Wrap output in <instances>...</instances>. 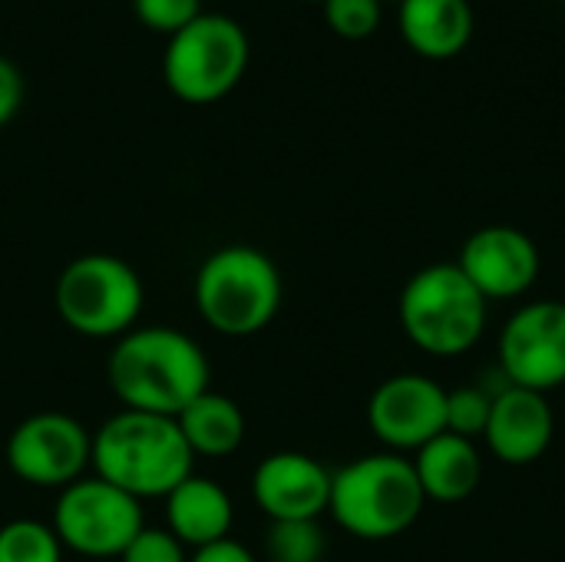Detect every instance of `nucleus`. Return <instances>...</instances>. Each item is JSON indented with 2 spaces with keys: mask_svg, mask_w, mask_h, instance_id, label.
<instances>
[{
  "mask_svg": "<svg viewBox=\"0 0 565 562\" xmlns=\"http://www.w3.org/2000/svg\"><path fill=\"white\" fill-rule=\"evenodd\" d=\"M109 388L126 411L179 417L209 391V358L175 328H132L109 354Z\"/></svg>",
  "mask_w": 565,
  "mask_h": 562,
  "instance_id": "obj_1",
  "label": "nucleus"
},
{
  "mask_svg": "<svg viewBox=\"0 0 565 562\" xmlns=\"http://www.w3.org/2000/svg\"><path fill=\"white\" fill-rule=\"evenodd\" d=\"M192 450L175 417L119 411L93 434L96 477L126 490L136 500L169 497L185 477H192Z\"/></svg>",
  "mask_w": 565,
  "mask_h": 562,
  "instance_id": "obj_2",
  "label": "nucleus"
},
{
  "mask_svg": "<svg viewBox=\"0 0 565 562\" xmlns=\"http://www.w3.org/2000/svg\"><path fill=\"white\" fill-rule=\"evenodd\" d=\"M424 487L411 457L371 454L331 474V517L358 540H394L424 513Z\"/></svg>",
  "mask_w": 565,
  "mask_h": 562,
  "instance_id": "obj_3",
  "label": "nucleus"
},
{
  "mask_svg": "<svg viewBox=\"0 0 565 562\" xmlns=\"http://www.w3.org/2000/svg\"><path fill=\"white\" fill-rule=\"evenodd\" d=\"M490 301L457 262L420 268L401 291V328L430 358H460L487 331Z\"/></svg>",
  "mask_w": 565,
  "mask_h": 562,
  "instance_id": "obj_4",
  "label": "nucleus"
},
{
  "mask_svg": "<svg viewBox=\"0 0 565 562\" xmlns=\"http://www.w3.org/2000/svg\"><path fill=\"white\" fill-rule=\"evenodd\" d=\"M278 305L281 275L275 262L252 245L212 252L195 275V308L218 335H255L271 325Z\"/></svg>",
  "mask_w": 565,
  "mask_h": 562,
  "instance_id": "obj_5",
  "label": "nucleus"
},
{
  "mask_svg": "<svg viewBox=\"0 0 565 562\" xmlns=\"http://www.w3.org/2000/svg\"><path fill=\"white\" fill-rule=\"evenodd\" d=\"M248 66V33L228 13L202 10L175 30L162 53L166 86L185 103H215L238 86Z\"/></svg>",
  "mask_w": 565,
  "mask_h": 562,
  "instance_id": "obj_6",
  "label": "nucleus"
},
{
  "mask_svg": "<svg viewBox=\"0 0 565 562\" xmlns=\"http://www.w3.org/2000/svg\"><path fill=\"white\" fill-rule=\"evenodd\" d=\"M53 301L66 328L86 338H116L132 331L142 311V282L116 255H83L60 272Z\"/></svg>",
  "mask_w": 565,
  "mask_h": 562,
  "instance_id": "obj_7",
  "label": "nucleus"
},
{
  "mask_svg": "<svg viewBox=\"0 0 565 562\" xmlns=\"http://www.w3.org/2000/svg\"><path fill=\"white\" fill-rule=\"evenodd\" d=\"M142 527L146 523L139 500L106 484L103 477H79L76 484L63 487L53 510V533L60 537V543L93 560H119Z\"/></svg>",
  "mask_w": 565,
  "mask_h": 562,
  "instance_id": "obj_8",
  "label": "nucleus"
},
{
  "mask_svg": "<svg viewBox=\"0 0 565 562\" xmlns=\"http://www.w3.org/2000/svg\"><path fill=\"white\" fill-rule=\"evenodd\" d=\"M93 464V437L70 414H33L7 441V467L30 487L63 490Z\"/></svg>",
  "mask_w": 565,
  "mask_h": 562,
  "instance_id": "obj_9",
  "label": "nucleus"
},
{
  "mask_svg": "<svg viewBox=\"0 0 565 562\" xmlns=\"http://www.w3.org/2000/svg\"><path fill=\"white\" fill-rule=\"evenodd\" d=\"M500 371L507 384L546 394L565 384V305L530 301L500 331Z\"/></svg>",
  "mask_w": 565,
  "mask_h": 562,
  "instance_id": "obj_10",
  "label": "nucleus"
},
{
  "mask_svg": "<svg viewBox=\"0 0 565 562\" xmlns=\"http://www.w3.org/2000/svg\"><path fill=\"white\" fill-rule=\"evenodd\" d=\"M371 434L391 450H420L447 431V391L427 374H394L367 401Z\"/></svg>",
  "mask_w": 565,
  "mask_h": 562,
  "instance_id": "obj_11",
  "label": "nucleus"
},
{
  "mask_svg": "<svg viewBox=\"0 0 565 562\" xmlns=\"http://www.w3.org/2000/svg\"><path fill=\"white\" fill-rule=\"evenodd\" d=\"M457 265L487 301H510L536 285L543 262L526 232L513 225H487L463 242Z\"/></svg>",
  "mask_w": 565,
  "mask_h": 562,
  "instance_id": "obj_12",
  "label": "nucleus"
},
{
  "mask_svg": "<svg viewBox=\"0 0 565 562\" xmlns=\"http://www.w3.org/2000/svg\"><path fill=\"white\" fill-rule=\"evenodd\" d=\"M252 497L271 520H318L331 503V474L308 454L278 450L255 467Z\"/></svg>",
  "mask_w": 565,
  "mask_h": 562,
  "instance_id": "obj_13",
  "label": "nucleus"
},
{
  "mask_svg": "<svg viewBox=\"0 0 565 562\" xmlns=\"http://www.w3.org/2000/svg\"><path fill=\"white\" fill-rule=\"evenodd\" d=\"M553 434H556V417H553L546 394L513 388V384L493 394L483 441L500 464H510V467L536 464L550 450Z\"/></svg>",
  "mask_w": 565,
  "mask_h": 562,
  "instance_id": "obj_14",
  "label": "nucleus"
},
{
  "mask_svg": "<svg viewBox=\"0 0 565 562\" xmlns=\"http://www.w3.org/2000/svg\"><path fill=\"white\" fill-rule=\"evenodd\" d=\"M397 26L404 43L427 60H450L473 36L470 0H397Z\"/></svg>",
  "mask_w": 565,
  "mask_h": 562,
  "instance_id": "obj_15",
  "label": "nucleus"
},
{
  "mask_svg": "<svg viewBox=\"0 0 565 562\" xmlns=\"http://www.w3.org/2000/svg\"><path fill=\"white\" fill-rule=\"evenodd\" d=\"M166 520L169 533L192 550H202L209 543L228 540L235 510L228 494L205 477H185L169 497H166Z\"/></svg>",
  "mask_w": 565,
  "mask_h": 562,
  "instance_id": "obj_16",
  "label": "nucleus"
},
{
  "mask_svg": "<svg viewBox=\"0 0 565 562\" xmlns=\"http://www.w3.org/2000/svg\"><path fill=\"white\" fill-rule=\"evenodd\" d=\"M411 464L417 470L424 497L437 500V503H460L483 480V457H480V450L473 447V441H467L460 434H450V431H444L440 437L424 444L414 454Z\"/></svg>",
  "mask_w": 565,
  "mask_h": 562,
  "instance_id": "obj_17",
  "label": "nucleus"
},
{
  "mask_svg": "<svg viewBox=\"0 0 565 562\" xmlns=\"http://www.w3.org/2000/svg\"><path fill=\"white\" fill-rule=\"evenodd\" d=\"M185 444L192 454L202 457H228L242 447L245 441V414L242 407L218 394V391H205L199 394L179 417H175Z\"/></svg>",
  "mask_w": 565,
  "mask_h": 562,
  "instance_id": "obj_18",
  "label": "nucleus"
},
{
  "mask_svg": "<svg viewBox=\"0 0 565 562\" xmlns=\"http://www.w3.org/2000/svg\"><path fill=\"white\" fill-rule=\"evenodd\" d=\"M0 562H63V543L46 523L13 520L0 527Z\"/></svg>",
  "mask_w": 565,
  "mask_h": 562,
  "instance_id": "obj_19",
  "label": "nucleus"
},
{
  "mask_svg": "<svg viewBox=\"0 0 565 562\" xmlns=\"http://www.w3.org/2000/svg\"><path fill=\"white\" fill-rule=\"evenodd\" d=\"M265 550L271 562H318L324 553V533L318 520H281L271 523Z\"/></svg>",
  "mask_w": 565,
  "mask_h": 562,
  "instance_id": "obj_20",
  "label": "nucleus"
},
{
  "mask_svg": "<svg viewBox=\"0 0 565 562\" xmlns=\"http://www.w3.org/2000/svg\"><path fill=\"white\" fill-rule=\"evenodd\" d=\"M490 407H493V394H487L483 388L447 391V431L460 434L467 441L483 437L487 421H490Z\"/></svg>",
  "mask_w": 565,
  "mask_h": 562,
  "instance_id": "obj_21",
  "label": "nucleus"
},
{
  "mask_svg": "<svg viewBox=\"0 0 565 562\" xmlns=\"http://www.w3.org/2000/svg\"><path fill=\"white\" fill-rule=\"evenodd\" d=\"M381 3L384 0H324V20L328 26L344 40H364L381 23Z\"/></svg>",
  "mask_w": 565,
  "mask_h": 562,
  "instance_id": "obj_22",
  "label": "nucleus"
},
{
  "mask_svg": "<svg viewBox=\"0 0 565 562\" xmlns=\"http://www.w3.org/2000/svg\"><path fill=\"white\" fill-rule=\"evenodd\" d=\"M132 10L146 26L172 36L202 13V0H132Z\"/></svg>",
  "mask_w": 565,
  "mask_h": 562,
  "instance_id": "obj_23",
  "label": "nucleus"
},
{
  "mask_svg": "<svg viewBox=\"0 0 565 562\" xmlns=\"http://www.w3.org/2000/svg\"><path fill=\"white\" fill-rule=\"evenodd\" d=\"M119 562H189V556H185V547L169 530L142 527L139 537L122 550Z\"/></svg>",
  "mask_w": 565,
  "mask_h": 562,
  "instance_id": "obj_24",
  "label": "nucleus"
},
{
  "mask_svg": "<svg viewBox=\"0 0 565 562\" xmlns=\"http://www.w3.org/2000/svg\"><path fill=\"white\" fill-rule=\"evenodd\" d=\"M20 103H23V76L13 60L0 56V126L13 119Z\"/></svg>",
  "mask_w": 565,
  "mask_h": 562,
  "instance_id": "obj_25",
  "label": "nucleus"
},
{
  "mask_svg": "<svg viewBox=\"0 0 565 562\" xmlns=\"http://www.w3.org/2000/svg\"><path fill=\"white\" fill-rule=\"evenodd\" d=\"M189 562H258L242 543L235 540H218V543H209L202 550H195Z\"/></svg>",
  "mask_w": 565,
  "mask_h": 562,
  "instance_id": "obj_26",
  "label": "nucleus"
},
{
  "mask_svg": "<svg viewBox=\"0 0 565 562\" xmlns=\"http://www.w3.org/2000/svg\"><path fill=\"white\" fill-rule=\"evenodd\" d=\"M311 3H324V0H311Z\"/></svg>",
  "mask_w": 565,
  "mask_h": 562,
  "instance_id": "obj_27",
  "label": "nucleus"
}]
</instances>
